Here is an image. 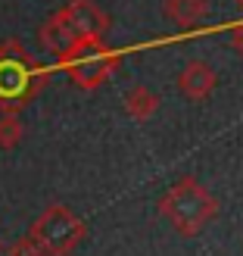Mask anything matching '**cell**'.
<instances>
[{
    "label": "cell",
    "instance_id": "1",
    "mask_svg": "<svg viewBox=\"0 0 243 256\" xmlns=\"http://www.w3.org/2000/svg\"><path fill=\"white\" fill-rule=\"evenodd\" d=\"M44 84L47 69L19 41L0 44V106L19 112L44 91Z\"/></svg>",
    "mask_w": 243,
    "mask_h": 256
},
{
    "label": "cell",
    "instance_id": "2",
    "mask_svg": "<svg viewBox=\"0 0 243 256\" xmlns=\"http://www.w3.org/2000/svg\"><path fill=\"white\" fill-rule=\"evenodd\" d=\"M159 212L175 225L178 234L194 238L219 216V200H215L197 178L187 175V178L175 182L165 190V197L159 200Z\"/></svg>",
    "mask_w": 243,
    "mask_h": 256
},
{
    "label": "cell",
    "instance_id": "3",
    "mask_svg": "<svg viewBox=\"0 0 243 256\" xmlns=\"http://www.w3.org/2000/svg\"><path fill=\"white\" fill-rule=\"evenodd\" d=\"M119 50H112L103 38H81L66 56L59 60V66L66 69V75L84 88V91H97L100 84H106L119 69Z\"/></svg>",
    "mask_w": 243,
    "mask_h": 256
},
{
    "label": "cell",
    "instance_id": "4",
    "mask_svg": "<svg viewBox=\"0 0 243 256\" xmlns=\"http://www.w3.org/2000/svg\"><path fill=\"white\" fill-rule=\"evenodd\" d=\"M28 234L37 240V247H41L44 256H69L84 240L87 225L69 206H62V203H50V206L31 222Z\"/></svg>",
    "mask_w": 243,
    "mask_h": 256
},
{
    "label": "cell",
    "instance_id": "5",
    "mask_svg": "<svg viewBox=\"0 0 243 256\" xmlns=\"http://www.w3.org/2000/svg\"><path fill=\"white\" fill-rule=\"evenodd\" d=\"M66 25L75 32V38H103L109 28V16L94 0H69L62 10H56Z\"/></svg>",
    "mask_w": 243,
    "mask_h": 256
},
{
    "label": "cell",
    "instance_id": "6",
    "mask_svg": "<svg viewBox=\"0 0 243 256\" xmlns=\"http://www.w3.org/2000/svg\"><path fill=\"white\" fill-rule=\"evenodd\" d=\"M215 84H219V75L203 60H190L181 69V75H178V91L187 100H206L215 91Z\"/></svg>",
    "mask_w": 243,
    "mask_h": 256
},
{
    "label": "cell",
    "instance_id": "7",
    "mask_svg": "<svg viewBox=\"0 0 243 256\" xmlns=\"http://www.w3.org/2000/svg\"><path fill=\"white\" fill-rule=\"evenodd\" d=\"M37 38H41V44H44L56 60H62L75 44L81 41V38H75V32L66 25V19H62L59 12H53V16L41 25V34H37Z\"/></svg>",
    "mask_w": 243,
    "mask_h": 256
},
{
    "label": "cell",
    "instance_id": "8",
    "mask_svg": "<svg viewBox=\"0 0 243 256\" xmlns=\"http://www.w3.org/2000/svg\"><path fill=\"white\" fill-rule=\"evenodd\" d=\"M165 10V16H169L181 32H190V28H197V25L206 19V0H165L162 4Z\"/></svg>",
    "mask_w": 243,
    "mask_h": 256
},
{
    "label": "cell",
    "instance_id": "9",
    "mask_svg": "<svg viewBox=\"0 0 243 256\" xmlns=\"http://www.w3.org/2000/svg\"><path fill=\"white\" fill-rule=\"evenodd\" d=\"M159 110V97L150 91L147 84H137L125 94V112L131 116L134 122H150Z\"/></svg>",
    "mask_w": 243,
    "mask_h": 256
},
{
    "label": "cell",
    "instance_id": "10",
    "mask_svg": "<svg viewBox=\"0 0 243 256\" xmlns=\"http://www.w3.org/2000/svg\"><path fill=\"white\" fill-rule=\"evenodd\" d=\"M25 134L22 119L16 110H0V150H12L19 147V140Z\"/></svg>",
    "mask_w": 243,
    "mask_h": 256
},
{
    "label": "cell",
    "instance_id": "11",
    "mask_svg": "<svg viewBox=\"0 0 243 256\" xmlns=\"http://www.w3.org/2000/svg\"><path fill=\"white\" fill-rule=\"evenodd\" d=\"M6 256H44V253H41V247H37V240L31 234H25V238H19L16 244L6 250Z\"/></svg>",
    "mask_w": 243,
    "mask_h": 256
},
{
    "label": "cell",
    "instance_id": "12",
    "mask_svg": "<svg viewBox=\"0 0 243 256\" xmlns=\"http://www.w3.org/2000/svg\"><path fill=\"white\" fill-rule=\"evenodd\" d=\"M228 44H231V50L237 56H243V22H237L231 28V38H228Z\"/></svg>",
    "mask_w": 243,
    "mask_h": 256
},
{
    "label": "cell",
    "instance_id": "13",
    "mask_svg": "<svg viewBox=\"0 0 243 256\" xmlns=\"http://www.w3.org/2000/svg\"><path fill=\"white\" fill-rule=\"evenodd\" d=\"M234 4H237V6H243V0H234Z\"/></svg>",
    "mask_w": 243,
    "mask_h": 256
},
{
    "label": "cell",
    "instance_id": "14",
    "mask_svg": "<svg viewBox=\"0 0 243 256\" xmlns=\"http://www.w3.org/2000/svg\"><path fill=\"white\" fill-rule=\"evenodd\" d=\"M0 250H3V244H0Z\"/></svg>",
    "mask_w": 243,
    "mask_h": 256
}]
</instances>
